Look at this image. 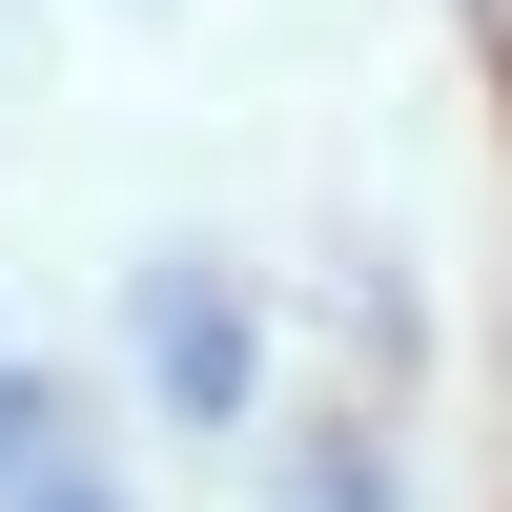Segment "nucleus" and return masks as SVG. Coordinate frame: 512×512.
<instances>
[{
    "mask_svg": "<svg viewBox=\"0 0 512 512\" xmlns=\"http://www.w3.org/2000/svg\"><path fill=\"white\" fill-rule=\"evenodd\" d=\"M246 369H267L246 308H226L205 267H164V287H144V390H164V410H246Z\"/></svg>",
    "mask_w": 512,
    "mask_h": 512,
    "instance_id": "obj_1",
    "label": "nucleus"
},
{
    "mask_svg": "<svg viewBox=\"0 0 512 512\" xmlns=\"http://www.w3.org/2000/svg\"><path fill=\"white\" fill-rule=\"evenodd\" d=\"M21 451H62V390H41V369H0V472H21Z\"/></svg>",
    "mask_w": 512,
    "mask_h": 512,
    "instance_id": "obj_2",
    "label": "nucleus"
},
{
    "mask_svg": "<svg viewBox=\"0 0 512 512\" xmlns=\"http://www.w3.org/2000/svg\"><path fill=\"white\" fill-rule=\"evenodd\" d=\"M21 512H123V492H82V472H41V492H21Z\"/></svg>",
    "mask_w": 512,
    "mask_h": 512,
    "instance_id": "obj_3",
    "label": "nucleus"
}]
</instances>
